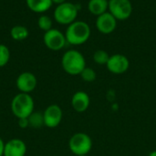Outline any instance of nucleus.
Segmentation results:
<instances>
[{"instance_id": "nucleus-1", "label": "nucleus", "mask_w": 156, "mask_h": 156, "mask_svg": "<svg viewBox=\"0 0 156 156\" xmlns=\"http://www.w3.org/2000/svg\"><path fill=\"white\" fill-rule=\"evenodd\" d=\"M90 27L88 23L81 20H76L68 26L65 37L69 44L79 46L88 41L90 37Z\"/></svg>"}, {"instance_id": "nucleus-2", "label": "nucleus", "mask_w": 156, "mask_h": 156, "mask_svg": "<svg viewBox=\"0 0 156 156\" xmlns=\"http://www.w3.org/2000/svg\"><path fill=\"white\" fill-rule=\"evenodd\" d=\"M12 114L17 119H27L35 111V102L30 94L18 93L11 101Z\"/></svg>"}, {"instance_id": "nucleus-3", "label": "nucleus", "mask_w": 156, "mask_h": 156, "mask_svg": "<svg viewBox=\"0 0 156 156\" xmlns=\"http://www.w3.org/2000/svg\"><path fill=\"white\" fill-rule=\"evenodd\" d=\"M61 66L69 75H80L87 67L83 54L77 50H69L62 55Z\"/></svg>"}, {"instance_id": "nucleus-4", "label": "nucleus", "mask_w": 156, "mask_h": 156, "mask_svg": "<svg viewBox=\"0 0 156 156\" xmlns=\"http://www.w3.org/2000/svg\"><path fill=\"white\" fill-rule=\"evenodd\" d=\"M79 8L78 6L70 3V2H65L63 4L58 5L57 7L54 10V19L61 25H70L74 21H76V18L78 17Z\"/></svg>"}, {"instance_id": "nucleus-5", "label": "nucleus", "mask_w": 156, "mask_h": 156, "mask_svg": "<svg viewBox=\"0 0 156 156\" xmlns=\"http://www.w3.org/2000/svg\"><path fill=\"white\" fill-rule=\"evenodd\" d=\"M69 148L76 156L88 155L92 148V140L87 133L77 132L70 137Z\"/></svg>"}, {"instance_id": "nucleus-6", "label": "nucleus", "mask_w": 156, "mask_h": 156, "mask_svg": "<svg viewBox=\"0 0 156 156\" xmlns=\"http://www.w3.org/2000/svg\"><path fill=\"white\" fill-rule=\"evenodd\" d=\"M109 12L117 20H126L133 13V5L131 0H109Z\"/></svg>"}, {"instance_id": "nucleus-7", "label": "nucleus", "mask_w": 156, "mask_h": 156, "mask_svg": "<svg viewBox=\"0 0 156 156\" xmlns=\"http://www.w3.org/2000/svg\"><path fill=\"white\" fill-rule=\"evenodd\" d=\"M43 41L48 49L54 51H60L67 43L65 34L57 29H51L50 30L45 32L43 36Z\"/></svg>"}, {"instance_id": "nucleus-8", "label": "nucleus", "mask_w": 156, "mask_h": 156, "mask_svg": "<svg viewBox=\"0 0 156 156\" xmlns=\"http://www.w3.org/2000/svg\"><path fill=\"white\" fill-rule=\"evenodd\" d=\"M63 118V111L61 108L57 104H51L46 108L43 112L44 126L49 129L57 128Z\"/></svg>"}, {"instance_id": "nucleus-9", "label": "nucleus", "mask_w": 156, "mask_h": 156, "mask_svg": "<svg viewBox=\"0 0 156 156\" xmlns=\"http://www.w3.org/2000/svg\"><path fill=\"white\" fill-rule=\"evenodd\" d=\"M16 86L19 93L30 94L36 89L37 86V79L33 73L23 72L16 77Z\"/></svg>"}, {"instance_id": "nucleus-10", "label": "nucleus", "mask_w": 156, "mask_h": 156, "mask_svg": "<svg viewBox=\"0 0 156 156\" xmlns=\"http://www.w3.org/2000/svg\"><path fill=\"white\" fill-rule=\"evenodd\" d=\"M106 66L112 74H122L128 71L130 67V61L125 55L116 53L110 56Z\"/></svg>"}, {"instance_id": "nucleus-11", "label": "nucleus", "mask_w": 156, "mask_h": 156, "mask_svg": "<svg viewBox=\"0 0 156 156\" xmlns=\"http://www.w3.org/2000/svg\"><path fill=\"white\" fill-rule=\"evenodd\" d=\"M95 25L101 34L107 35L115 30L117 27V19L110 12H105L104 14L97 17Z\"/></svg>"}, {"instance_id": "nucleus-12", "label": "nucleus", "mask_w": 156, "mask_h": 156, "mask_svg": "<svg viewBox=\"0 0 156 156\" xmlns=\"http://www.w3.org/2000/svg\"><path fill=\"white\" fill-rule=\"evenodd\" d=\"M27 148V144L21 139L14 138L5 143L3 156H25Z\"/></svg>"}, {"instance_id": "nucleus-13", "label": "nucleus", "mask_w": 156, "mask_h": 156, "mask_svg": "<svg viewBox=\"0 0 156 156\" xmlns=\"http://www.w3.org/2000/svg\"><path fill=\"white\" fill-rule=\"evenodd\" d=\"M90 105V98L84 91L76 92L71 97V107L78 113L85 112Z\"/></svg>"}, {"instance_id": "nucleus-14", "label": "nucleus", "mask_w": 156, "mask_h": 156, "mask_svg": "<svg viewBox=\"0 0 156 156\" xmlns=\"http://www.w3.org/2000/svg\"><path fill=\"white\" fill-rule=\"evenodd\" d=\"M109 0H90L88 3V10L94 16H101L107 12Z\"/></svg>"}, {"instance_id": "nucleus-15", "label": "nucleus", "mask_w": 156, "mask_h": 156, "mask_svg": "<svg viewBox=\"0 0 156 156\" xmlns=\"http://www.w3.org/2000/svg\"><path fill=\"white\" fill-rule=\"evenodd\" d=\"M26 3L27 7L36 13L48 11L53 4L51 0H26Z\"/></svg>"}, {"instance_id": "nucleus-16", "label": "nucleus", "mask_w": 156, "mask_h": 156, "mask_svg": "<svg viewBox=\"0 0 156 156\" xmlns=\"http://www.w3.org/2000/svg\"><path fill=\"white\" fill-rule=\"evenodd\" d=\"M28 35H29V31L25 26L16 25V26H14L10 29L11 38L16 41H21V40H26L28 37Z\"/></svg>"}, {"instance_id": "nucleus-17", "label": "nucleus", "mask_w": 156, "mask_h": 156, "mask_svg": "<svg viewBox=\"0 0 156 156\" xmlns=\"http://www.w3.org/2000/svg\"><path fill=\"white\" fill-rule=\"evenodd\" d=\"M27 119H28L29 127H31L33 129H39L44 125L43 113L34 111Z\"/></svg>"}, {"instance_id": "nucleus-18", "label": "nucleus", "mask_w": 156, "mask_h": 156, "mask_svg": "<svg viewBox=\"0 0 156 156\" xmlns=\"http://www.w3.org/2000/svg\"><path fill=\"white\" fill-rule=\"evenodd\" d=\"M109 53L104 50H98L93 54V61L95 63L100 65H106L109 59H110Z\"/></svg>"}, {"instance_id": "nucleus-19", "label": "nucleus", "mask_w": 156, "mask_h": 156, "mask_svg": "<svg viewBox=\"0 0 156 156\" xmlns=\"http://www.w3.org/2000/svg\"><path fill=\"white\" fill-rule=\"evenodd\" d=\"M37 26L41 30L47 32L52 29V19L47 15H42L38 17Z\"/></svg>"}, {"instance_id": "nucleus-20", "label": "nucleus", "mask_w": 156, "mask_h": 156, "mask_svg": "<svg viewBox=\"0 0 156 156\" xmlns=\"http://www.w3.org/2000/svg\"><path fill=\"white\" fill-rule=\"evenodd\" d=\"M10 60V51L5 44H0V68L5 66Z\"/></svg>"}, {"instance_id": "nucleus-21", "label": "nucleus", "mask_w": 156, "mask_h": 156, "mask_svg": "<svg viewBox=\"0 0 156 156\" xmlns=\"http://www.w3.org/2000/svg\"><path fill=\"white\" fill-rule=\"evenodd\" d=\"M81 79L87 83H91V82H94L97 78V74L96 72L92 69V68H90V67H86L82 72L81 74H80Z\"/></svg>"}, {"instance_id": "nucleus-22", "label": "nucleus", "mask_w": 156, "mask_h": 156, "mask_svg": "<svg viewBox=\"0 0 156 156\" xmlns=\"http://www.w3.org/2000/svg\"><path fill=\"white\" fill-rule=\"evenodd\" d=\"M18 126L21 129H26L27 127H29V123H28V119H19L18 121Z\"/></svg>"}, {"instance_id": "nucleus-23", "label": "nucleus", "mask_w": 156, "mask_h": 156, "mask_svg": "<svg viewBox=\"0 0 156 156\" xmlns=\"http://www.w3.org/2000/svg\"><path fill=\"white\" fill-rule=\"evenodd\" d=\"M4 147H5V142L0 137V156H3L4 154Z\"/></svg>"}, {"instance_id": "nucleus-24", "label": "nucleus", "mask_w": 156, "mask_h": 156, "mask_svg": "<svg viewBox=\"0 0 156 156\" xmlns=\"http://www.w3.org/2000/svg\"><path fill=\"white\" fill-rule=\"evenodd\" d=\"M51 1H52V3L57 4V5H60V4H63L66 2V0H51Z\"/></svg>"}, {"instance_id": "nucleus-25", "label": "nucleus", "mask_w": 156, "mask_h": 156, "mask_svg": "<svg viewBox=\"0 0 156 156\" xmlns=\"http://www.w3.org/2000/svg\"><path fill=\"white\" fill-rule=\"evenodd\" d=\"M148 156H156V151H153V152H151Z\"/></svg>"}, {"instance_id": "nucleus-26", "label": "nucleus", "mask_w": 156, "mask_h": 156, "mask_svg": "<svg viewBox=\"0 0 156 156\" xmlns=\"http://www.w3.org/2000/svg\"><path fill=\"white\" fill-rule=\"evenodd\" d=\"M80 156H88V155H80Z\"/></svg>"}, {"instance_id": "nucleus-27", "label": "nucleus", "mask_w": 156, "mask_h": 156, "mask_svg": "<svg viewBox=\"0 0 156 156\" xmlns=\"http://www.w3.org/2000/svg\"><path fill=\"white\" fill-rule=\"evenodd\" d=\"M155 71H156V64H155Z\"/></svg>"}]
</instances>
